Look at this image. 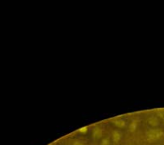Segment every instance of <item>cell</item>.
Masks as SVG:
<instances>
[{"mask_svg": "<svg viewBox=\"0 0 164 145\" xmlns=\"http://www.w3.org/2000/svg\"><path fill=\"white\" fill-rule=\"evenodd\" d=\"M87 130H88V127L87 126H84V127H82L81 129H79V132H81V133H86Z\"/></svg>", "mask_w": 164, "mask_h": 145, "instance_id": "5b68a950", "label": "cell"}, {"mask_svg": "<svg viewBox=\"0 0 164 145\" xmlns=\"http://www.w3.org/2000/svg\"><path fill=\"white\" fill-rule=\"evenodd\" d=\"M163 135L164 132L162 130H149L146 133V138L149 142H153L161 138Z\"/></svg>", "mask_w": 164, "mask_h": 145, "instance_id": "6da1fadb", "label": "cell"}, {"mask_svg": "<svg viewBox=\"0 0 164 145\" xmlns=\"http://www.w3.org/2000/svg\"><path fill=\"white\" fill-rule=\"evenodd\" d=\"M75 145H84L82 143H81V142H76L75 144Z\"/></svg>", "mask_w": 164, "mask_h": 145, "instance_id": "ba28073f", "label": "cell"}, {"mask_svg": "<svg viewBox=\"0 0 164 145\" xmlns=\"http://www.w3.org/2000/svg\"><path fill=\"white\" fill-rule=\"evenodd\" d=\"M125 120H117L115 122V126H117V127H119V128H122V127H124L125 126Z\"/></svg>", "mask_w": 164, "mask_h": 145, "instance_id": "277c9868", "label": "cell"}, {"mask_svg": "<svg viewBox=\"0 0 164 145\" xmlns=\"http://www.w3.org/2000/svg\"><path fill=\"white\" fill-rule=\"evenodd\" d=\"M93 136L97 138H101V136H102V130L100 128H98V127H95L94 130H93Z\"/></svg>", "mask_w": 164, "mask_h": 145, "instance_id": "3957f363", "label": "cell"}, {"mask_svg": "<svg viewBox=\"0 0 164 145\" xmlns=\"http://www.w3.org/2000/svg\"><path fill=\"white\" fill-rule=\"evenodd\" d=\"M107 144H108V141H107V140H104V141L102 142V145H108Z\"/></svg>", "mask_w": 164, "mask_h": 145, "instance_id": "52a82bcc", "label": "cell"}, {"mask_svg": "<svg viewBox=\"0 0 164 145\" xmlns=\"http://www.w3.org/2000/svg\"><path fill=\"white\" fill-rule=\"evenodd\" d=\"M135 127H136V124H132L130 126V129L132 130V131H134L135 130Z\"/></svg>", "mask_w": 164, "mask_h": 145, "instance_id": "8992f818", "label": "cell"}, {"mask_svg": "<svg viewBox=\"0 0 164 145\" xmlns=\"http://www.w3.org/2000/svg\"><path fill=\"white\" fill-rule=\"evenodd\" d=\"M121 138V133L120 132L119 130H115L112 134V139L115 143H117L119 142Z\"/></svg>", "mask_w": 164, "mask_h": 145, "instance_id": "7a4b0ae2", "label": "cell"}]
</instances>
